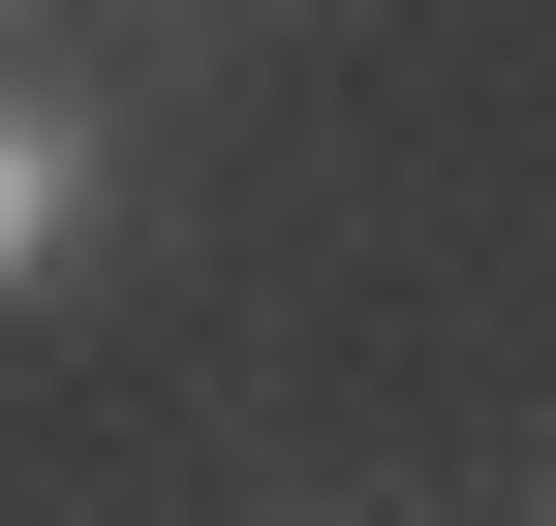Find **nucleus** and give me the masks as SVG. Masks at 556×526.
Wrapping results in <instances>:
<instances>
[{"label": "nucleus", "mask_w": 556, "mask_h": 526, "mask_svg": "<svg viewBox=\"0 0 556 526\" xmlns=\"http://www.w3.org/2000/svg\"><path fill=\"white\" fill-rule=\"evenodd\" d=\"M93 186H124V155L31 93V124H0V279H62V248H93Z\"/></svg>", "instance_id": "1"}]
</instances>
